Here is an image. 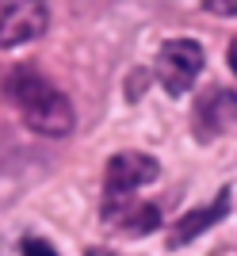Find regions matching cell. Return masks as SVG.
<instances>
[{"mask_svg": "<svg viewBox=\"0 0 237 256\" xmlns=\"http://www.w3.org/2000/svg\"><path fill=\"white\" fill-rule=\"evenodd\" d=\"M4 100L20 111L23 122L34 134H42V138H65V134H73V122H76L73 104L38 69H31V65H20V69L4 73Z\"/></svg>", "mask_w": 237, "mask_h": 256, "instance_id": "obj_1", "label": "cell"}, {"mask_svg": "<svg viewBox=\"0 0 237 256\" xmlns=\"http://www.w3.org/2000/svg\"><path fill=\"white\" fill-rule=\"evenodd\" d=\"M203 73V46L195 38H168L157 50V80L168 96H184Z\"/></svg>", "mask_w": 237, "mask_h": 256, "instance_id": "obj_2", "label": "cell"}, {"mask_svg": "<svg viewBox=\"0 0 237 256\" xmlns=\"http://www.w3.org/2000/svg\"><path fill=\"white\" fill-rule=\"evenodd\" d=\"M50 27L46 0H0V50L34 42Z\"/></svg>", "mask_w": 237, "mask_h": 256, "instance_id": "obj_3", "label": "cell"}, {"mask_svg": "<svg viewBox=\"0 0 237 256\" xmlns=\"http://www.w3.org/2000/svg\"><path fill=\"white\" fill-rule=\"evenodd\" d=\"M161 176V164L150 153L138 150H122L108 160L104 168V188H108V199H130L134 192H142L146 184H153Z\"/></svg>", "mask_w": 237, "mask_h": 256, "instance_id": "obj_4", "label": "cell"}, {"mask_svg": "<svg viewBox=\"0 0 237 256\" xmlns=\"http://www.w3.org/2000/svg\"><path fill=\"white\" fill-rule=\"evenodd\" d=\"M237 126V92L234 88H206L192 107V134L199 142H214Z\"/></svg>", "mask_w": 237, "mask_h": 256, "instance_id": "obj_5", "label": "cell"}, {"mask_svg": "<svg viewBox=\"0 0 237 256\" xmlns=\"http://www.w3.org/2000/svg\"><path fill=\"white\" fill-rule=\"evenodd\" d=\"M104 222L126 237H146L161 226V210L153 203H130V199H104Z\"/></svg>", "mask_w": 237, "mask_h": 256, "instance_id": "obj_6", "label": "cell"}, {"mask_svg": "<svg viewBox=\"0 0 237 256\" xmlns=\"http://www.w3.org/2000/svg\"><path fill=\"white\" fill-rule=\"evenodd\" d=\"M230 214V188H222V192L214 195V203H206V206H195V210H188L180 218V222L168 230V248H184V245H192L199 234H206L210 226H218L222 218Z\"/></svg>", "mask_w": 237, "mask_h": 256, "instance_id": "obj_7", "label": "cell"}, {"mask_svg": "<svg viewBox=\"0 0 237 256\" xmlns=\"http://www.w3.org/2000/svg\"><path fill=\"white\" fill-rule=\"evenodd\" d=\"M203 8L210 16H222V20H234L237 16V0H203Z\"/></svg>", "mask_w": 237, "mask_h": 256, "instance_id": "obj_8", "label": "cell"}, {"mask_svg": "<svg viewBox=\"0 0 237 256\" xmlns=\"http://www.w3.org/2000/svg\"><path fill=\"white\" fill-rule=\"evenodd\" d=\"M20 256H58V252L46 245V241H38V237H27L23 248H20Z\"/></svg>", "mask_w": 237, "mask_h": 256, "instance_id": "obj_9", "label": "cell"}, {"mask_svg": "<svg viewBox=\"0 0 237 256\" xmlns=\"http://www.w3.org/2000/svg\"><path fill=\"white\" fill-rule=\"evenodd\" d=\"M230 69H234V73H237V38H234V42H230Z\"/></svg>", "mask_w": 237, "mask_h": 256, "instance_id": "obj_10", "label": "cell"}, {"mask_svg": "<svg viewBox=\"0 0 237 256\" xmlns=\"http://www.w3.org/2000/svg\"><path fill=\"white\" fill-rule=\"evenodd\" d=\"M88 256H111V252H108V248H92Z\"/></svg>", "mask_w": 237, "mask_h": 256, "instance_id": "obj_11", "label": "cell"}, {"mask_svg": "<svg viewBox=\"0 0 237 256\" xmlns=\"http://www.w3.org/2000/svg\"><path fill=\"white\" fill-rule=\"evenodd\" d=\"M218 256H230V252H218Z\"/></svg>", "mask_w": 237, "mask_h": 256, "instance_id": "obj_12", "label": "cell"}]
</instances>
